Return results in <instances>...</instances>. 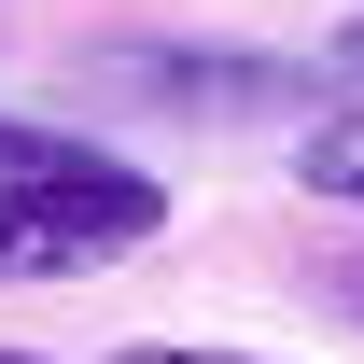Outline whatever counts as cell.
Returning <instances> with one entry per match:
<instances>
[{
    "label": "cell",
    "mask_w": 364,
    "mask_h": 364,
    "mask_svg": "<svg viewBox=\"0 0 364 364\" xmlns=\"http://www.w3.org/2000/svg\"><path fill=\"white\" fill-rule=\"evenodd\" d=\"M0 364H56V350H0Z\"/></svg>",
    "instance_id": "cell-5"
},
{
    "label": "cell",
    "mask_w": 364,
    "mask_h": 364,
    "mask_svg": "<svg viewBox=\"0 0 364 364\" xmlns=\"http://www.w3.org/2000/svg\"><path fill=\"white\" fill-rule=\"evenodd\" d=\"M154 225H168V182L154 168H127L112 140L0 112V252H14V280H85L112 252H140Z\"/></svg>",
    "instance_id": "cell-1"
},
{
    "label": "cell",
    "mask_w": 364,
    "mask_h": 364,
    "mask_svg": "<svg viewBox=\"0 0 364 364\" xmlns=\"http://www.w3.org/2000/svg\"><path fill=\"white\" fill-rule=\"evenodd\" d=\"M294 182H309V196H350V210H364V112H322V127L294 140Z\"/></svg>",
    "instance_id": "cell-2"
},
{
    "label": "cell",
    "mask_w": 364,
    "mask_h": 364,
    "mask_svg": "<svg viewBox=\"0 0 364 364\" xmlns=\"http://www.w3.org/2000/svg\"><path fill=\"white\" fill-rule=\"evenodd\" d=\"M112 364H267V350H196V336H140V350H112Z\"/></svg>",
    "instance_id": "cell-3"
},
{
    "label": "cell",
    "mask_w": 364,
    "mask_h": 364,
    "mask_svg": "<svg viewBox=\"0 0 364 364\" xmlns=\"http://www.w3.org/2000/svg\"><path fill=\"white\" fill-rule=\"evenodd\" d=\"M336 70H364V14H350V28H336Z\"/></svg>",
    "instance_id": "cell-4"
},
{
    "label": "cell",
    "mask_w": 364,
    "mask_h": 364,
    "mask_svg": "<svg viewBox=\"0 0 364 364\" xmlns=\"http://www.w3.org/2000/svg\"><path fill=\"white\" fill-rule=\"evenodd\" d=\"M350 294H364V267H350Z\"/></svg>",
    "instance_id": "cell-7"
},
{
    "label": "cell",
    "mask_w": 364,
    "mask_h": 364,
    "mask_svg": "<svg viewBox=\"0 0 364 364\" xmlns=\"http://www.w3.org/2000/svg\"><path fill=\"white\" fill-rule=\"evenodd\" d=\"M0 280H14V252H0Z\"/></svg>",
    "instance_id": "cell-6"
}]
</instances>
